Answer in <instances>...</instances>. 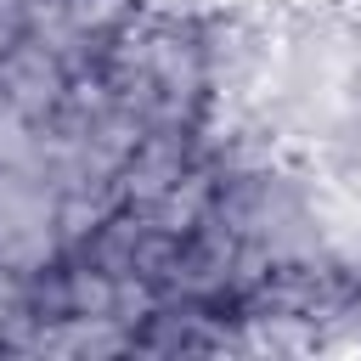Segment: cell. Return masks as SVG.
Here are the masks:
<instances>
[{"instance_id": "1", "label": "cell", "mask_w": 361, "mask_h": 361, "mask_svg": "<svg viewBox=\"0 0 361 361\" xmlns=\"http://www.w3.org/2000/svg\"><path fill=\"white\" fill-rule=\"evenodd\" d=\"M209 203H214V175H209V169H186V175H180L147 214H152V226H169V231L186 237V231L209 214Z\"/></svg>"}, {"instance_id": "2", "label": "cell", "mask_w": 361, "mask_h": 361, "mask_svg": "<svg viewBox=\"0 0 361 361\" xmlns=\"http://www.w3.org/2000/svg\"><path fill=\"white\" fill-rule=\"evenodd\" d=\"M62 288H68V316L73 322H113V299H118V276L113 271L85 259V265L62 271Z\"/></svg>"}, {"instance_id": "3", "label": "cell", "mask_w": 361, "mask_h": 361, "mask_svg": "<svg viewBox=\"0 0 361 361\" xmlns=\"http://www.w3.org/2000/svg\"><path fill=\"white\" fill-rule=\"evenodd\" d=\"M180 259H186V237L169 226H147L135 254H130V271L147 276L152 288H164V282H180Z\"/></svg>"}, {"instance_id": "4", "label": "cell", "mask_w": 361, "mask_h": 361, "mask_svg": "<svg viewBox=\"0 0 361 361\" xmlns=\"http://www.w3.org/2000/svg\"><path fill=\"white\" fill-rule=\"evenodd\" d=\"M141 231H147L141 214H107L102 231L90 237V259H96L102 271L124 276V271H130V254H135V243H141Z\"/></svg>"}, {"instance_id": "5", "label": "cell", "mask_w": 361, "mask_h": 361, "mask_svg": "<svg viewBox=\"0 0 361 361\" xmlns=\"http://www.w3.org/2000/svg\"><path fill=\"white\" fill-rule=\"evenodd\" d=\"M135 0H68V28L85 39H113L130 23Z\"/></svg>"}, {"instance_id": "6", "label": "cell", "mask_w": 361, "mask_h": 361, "mask_svg": "<svg viewBox=\"0 0 361 361\" xmlns=\"http://www.w3.org/2000/svg\"><path fill=\"white\" fill-rule=\"evenodd\" d=\"M102 220H107V209H102L90 192H68V197L56 203V231H62L68 243H79V237H96V231H102Z\"/></svg>"}, {"instance_id": "7", "label": "cell", "mask_w": 361, "mask_h": 361, "mask_svg": "<svg viewBox=\"0 0 361 361\" xmlns=\"http://www.w3.org/2000/svg\"><path fill=\"white\" fill-rule=\"evenodd\" d=\"M293 6H310V0H293Z\"/></svg>"}]
</instances>
